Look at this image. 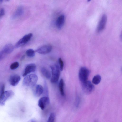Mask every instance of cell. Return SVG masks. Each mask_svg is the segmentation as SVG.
<instances>
[{
    "mask_svg": "<svg viewBox=\"0 0 122 122\" xmlns=\"http://www.w3.org/2000/svg\"><path fill=\"white\" fill-rule=\"evenodd\" d=\"M25 77L23 82L24 86L32 88L36 85L38 79V77L36 75H27Z\"/></svg>",
    "mask_w": 122,
    "mask_h": 122,
    "instance_id": "obj_1",
    "label": "cell"
},
{
    "mask_svg": "<svg viewBox=\"0 0 122 122\" xmlns=\"http://www.w3.org/2000/svg\"><path fill=\"white\" fill-rule=\"evenodd\" d=\"M4 88L5 86L3 85L1 88L0 96V105L1 106L4 105L6 101L12 97L14 94L11 90L4 91Z\"/></svg>",
    "mask_w": 122,
    "mask_h": 122,
    "instance_id": "obj_2",
    "label": "cell"
},
{
    "mask_svg": "<svg viewBox=\"0 0 122 122\" xmlns=\"http://www.w3.org/2000/svg\"><path fill=\"white\" fill-rule=\"evenodd\" d=\"M51 70V76L50 81L53 83L57 82L60 75V69L58 66L56 64L50 66Z\"/></svg>",
    "mask_w": 122,
    "mask_h": 122,
    "instance_id": "obj_3",
    "label": "cell"
},
{
    "mask_svg": "<svg viewBox=\"0 0 122 122\" xmlns=\"http://www.w3.org/2000/svg\"><path fill=\"white\" fill-rule=\"evenodd\" d=\"M89 74V71L87 68L82 67L80 69L79 73V78L81 84L87 81Z\"/></svg>",
    "mask_w": 122,
    "mask_h": 122,
    "instance_id": "obj_4",
    "label": "cell"
},
{
    "mask_svg": "<svg viewBox=\"0 0 122 122\" xmlns=\"http://www.w3.org/2000/svg\"><path fill=\"white\" fill-rule=\"evenodd\" d=\"M33 34L32 33H29L25 35L16 43L14 47L15 48H18L26 44L30 40Z\"/></svg>",
    "mask_w": 122,
    "mask_h": 122,
    "instance_id": "obj_5",
    "label": "cell"
},
{
    "mask_svg": "<svg viewBox=\"0 0 122 122\" xmlns=\"http://www.w3.org/2000/svg\"><path fill=\"white\" fill-rule=\"evenodd\" d=\"M83 91L86 94H89L93 91L94 87L91 81H87L82 84Z\"/></svg>",
    "mask_w": 122,
    "mask_h": 122,
    "instance_id": "obj_6",
    "label": "cell"
},
{
    "mask_svg": "<svg viewBox=\"0 0 122 122\" xmlns=\"http://www.w3.org/2000/svg\"><path fill=\"white\" fill-rule=\"evenodd\" d=\"M52 46L50 45H43L36 49V52L41 54H46L50 53L52 50Z\"/></svg>",
    "mask_w": 122,
    "mask_h": 122,
    "instance_id": "obj_7",
    "label": "cell"
},
{
    "mask_svg": "<svg viewBox=\"0 0 122 122\" xmlns=\"http://www.w3.org/2000/svg\"><path fill=\"white\" fill-rule=\"evenodd\" d=\"M50 103V100L49 97L47 96L43 97L39 100L38 105L39 106L42 110L48 105Z\"/></svg>",
    "mask_w": 122,
    "mask_h": 122,
    "instance_id": "obj_8",
    "label": "cell"
},
{
    "mask_svg": "<svg viewBox=\"0 0 122 122\" xmlns=\"http://www.w3.org/2000/svg\"><path fill=\"white\" fill-rule=\"evenodd\" d=\"M107 20V17L105 14L103 15L101 17L97 29V31L99 32L102 31L105 28Z\"/></svg>",
    "mask_w": 122,
    "mask_h": 122,
    "instance_id": "obj_9",
    "label": "cell"
},
{
    "mask_svg": "<svg viewBox=\"0 0 122 122\" xmlns=\"http://www.w3.org/2000/svg\"><path fill=\"white\" fill-rule=\"evenodd\" d=\"M36 68V65L34 63L30 64L26 66L22 76L25 77L28 74L35 72Z\"/></svg>",
    "mask_w": 122,
    "mask_h": 122,
    "instance_id": "obj_10",
    "label": "cell"
},
{
    "mask_svg": "<svg viewBox=\"0 0 122 122\" xmlns=\"http://www.w3.org/2000/svg\"><path fill=\"white\" fill-rule=\"evenodd\" d=\"M32 88L34 95L36 97L40 96L44 92V88L40 85H36Z\"/></svg>",
    "mask_w": 122,
    "mask_h": 122,
    "instance_id": "obj_11",
    "label": "cell"
},
{
    "mask_svg": "<svg viewBox=\"0 0 122 122\" xmlns=\"http://www.w3.org/2000/svg\"><path fill=\"white\" fill-rule=\"evenodd\" d=\"M21 79L20 76L17 74H14L11 76L9 79L10 84L12 86H15L19 83Z\"/></svg>",
    "mask_w": 122,
    "mask_h": 122,
    "instance_id": "obj_12",
    "label": "cell"
},
{
    "mask_svg": "<svg viewBox=\"0 0 122 122\" xmlns=\"http://www.w3.org/2000/svg\"><path fill=\"white\" fill-rule=\"evenodd\" d=\"M65 20V16L62 15L59 16L56 22V25L57 28L59 29L61 28L63 25Z\"/></svg>",
    "mask_w": 122,
    "mask_h": 122,
    "instance_id": "obj_13",
    "label": "cell"
},
{
    "mask_svg": "<svg viewBox=\"0 0 122 122\" xmlns=\"http://www.w3.org/2000/svg\"><path fill=\"white\" fill-rule=\"evenodd\" d=\"M24 12L22 7L20 6L18 7L13 14L12 18L15 19L20 17L22 15Z\"/></svg>",
    "mask_w": 122,
    "mask_h": 122,
    "instance_id": "obj_14",
    "label": "cell"
},
{
    "mask_svg": "<svg viewBox=\"0 0 122 122\" xmlns=\"http://www.w3.org/2000/svg\"><path fill=\"white\" fill-rule=\"evenodd\" d=\"M14 47L12 44L9 43L5 45L2 50L6 55L11 53L13 50Z\"/></svg>",
    "mask_w": 122,
    "mask_h": 122,
    "instance_id": "obj_15",
    "label": "cell"
},
{
    "mask_svg": "<svg viewBox=\"0 0 122 122\" xmlns=\"http://www.w3.org/2000/svg\"><path fill=\"white\" fill-rule=\"evenodd\" d=\"M41 72L43 76L47 79L51 78V74L49 71L45 67H43L41 69Z\"/></svg>",
    "mask_w": 122,
    "mask_h": 122,
    "instance_id": "obj_16",
    "label": "cell"
},
{
    "mask_svg": "<svg viewBox=\"0 0 122 122\" xmlns=\"http://www.w3.org/2000/svg\"><path fill=\"white\" fill-rule=\"evenodd\" d=\"M64 81L63 79H61L60 80L59 82V88L60 94L62 96H63L64 95Z\"/></svg>",
    "mask_w": 122,
    "mask_h": 122,
    "instance_id": "obj_17",
    "label": "cell"
},
{
    "mask_svg": "<svg viewBox=\"0 0 122 122\" xmlns=\"http://www.w3.org/2000/svg\"><path fill=\"white\" fill-rule=\"evenodd\" d=\"M101 80V76L99 75H97L93 77L92 82L94 84L97 85L100 83Z\"/></svg>",
    "mask_w": 122,
    "mask_h": 122,
    "instance_id": "obj_18",
    "label": "cell"
},
{
    "mask_svg": "<svg viewBox=\"0 0 122 122\" xmlns=\"http://www.w3.org/2000/svg\"><path fill=\"white\" fill-rule=\"evenodd\" d=\"M26 54L29 57H32L35 56V51L32 49H29L26 51Z\"/></svg>",
    "mask_w": 122,
    "mask_h": 122,
    "instance_id": "obj_19",
    "label": "cell"
},
{
    "mask_svg": "<svg viewBox=\"0 0 122 122\" xmlns=\"http://www.w3.org/2000/svg\"><path fill=\"white\" fill-rule=\"evenodd\" d=\"M19 66L18 62H15L11 64L10 66V69L12 70H15Z\"/></svg>",
    "mask_w": 122,
    "mask_h": 122,
    "instance_id": "obj_20",
    "label": "cell"
},
{
    "mask_svg": "<svg viewBox=\"0 0 122 122\" xmlns=\"http://www.w3.org/2000/svg\"><path fill=\"white\" fill-rule=\"evenodd\" d=\"M55 117V114L54 113H51L48 119V122H54Z\"/></svg>",
    "mask_w": 122,
    "mask_h": 122,
    "instance_id": "obj_21",
    "label": "cell"
},
{
    "mask_svg": "<svg viewBox=\"0 0 122 122\" xmlns=\"http://www.w3.org/2000/svg\"><path fill=\"white\" fill-rule=\"evenodd\" d=\"M58 62L59 65V67L60 70L61 71H62L63 69L64 66V63L62 59L61 58H59L58 59Z\"/></svg>",
    "mask_w": 122,
    "mask_h": 122,
    "instance_id": "obj_22",
    "label": "cell"
},
{
    "mask_svg": "<svg viewBox=\"0 0 122 122\" xmlns=\"http://www.w3.org/2000/svg\"><path fill=\"white\" fill-rule=\"evenodd\" d=\"M5 54L1 50L0 51V61L3 58Z\"/></svg>",
    "mask_w": 122,
    "mask_h": 122,
    "instance_id": "obj_23",
    "label": "cell"
},
{
    "mask_svg": "<svg viewBox=\"0 0 122 122\" xmlns=\"http://www.w3.org/2000/svg\"><path fill=\"white\" fill-rule=\"evenodd\" d=\"M5 12L4 9L1 8L0 10V19L5 14Z\"/></svg>",
    "mask_w": 122,
    "mask_h": 122,
    "instance_id": "obj_24",
    "label": "cell"
},
{
    "mask_svg": "<svg viewBox=\"0 0 122 122\" xmlns=\"http://www.w3.org/2000/svg\"><path fill=\"white\" fill-rule=\"evenodd\" d=\"M5 1H10V0H4Z\"/></svg>",
    "mask_w": 122,
    "mask_h": 122,
    "instance_id": "obj_25",
    "label": "cell"
},
{
    "mask_svg": "<svg viewBox=\"0 0 122 122\" xmlns=\"http://www.w3.org/2000/svg\"><path fill=\"white\" fill-rule=\"evenodd\" d=\"M3 0H0V2H2Z\"/></svg>",
    "mask_w": 122,
    "mask_h": 122,
    "instance_id": "obj_26",
    "label": "cell"
},
{
    "mask_svg": "<svg viewBox=\"0 0 122 122\" xmlns=\"http://www.w3.org/2000/svg\"><path fill=\"white\" fill-rule=\"evenodd\" d=\"M91 0H87V1L88 2L90 1H91Z\"/></svg>",
    "mask_w": 122,
    "mask_h": 122,
    "instance_id": "obj_27",
    "label": "cell"
}]
</instances>
